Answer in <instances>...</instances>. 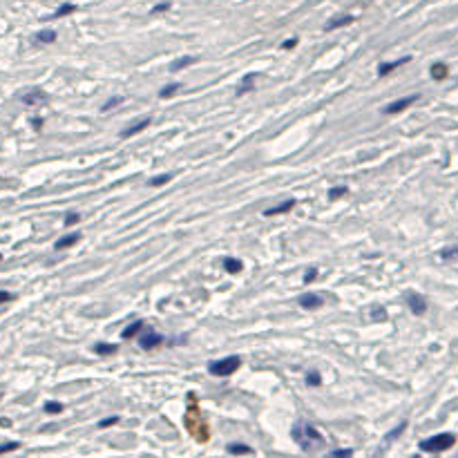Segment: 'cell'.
<instances>
[{
    "label": "cell",
    "instance_id": "cell-1",
    "mask_svg": "<svg viewBox=\"0 0 458 458\" xmlns=\"http://www.w3.org/2000/svg\"><path fill=\"white\" fill-rule=\"evenodd\" d=\"M291 436H293V440L297 442L304 452H313V449L324 445V436L317 432L311 422H306V420L295 422L293 429H291Z\"/></svg>",
    "mask_w": 458,
    "mask_h": 458
},
{
    "label": "cell",
    "instance_id": "cell-2",
    "mask_svg": "<svg viewBox=\"0 0 458 458\" xmlns=\"http://www.w3.org/2000/svg\"><path fill=\"white\" fill-rule=\"evenodd\" d=\"M456 445V436L449 432H442V434H436L432 438H425L420 440V452H427V454H440V452H447Z\"/></svg>",
    "mask_w": 458,
    "mask_h": 458
},
{
    "label": "cell",
    "instance_id": "cell-3",
    "mask_svg": "<svg viewBox=\"0 0 458 458\" xmlns=\"http://www.w3.org/2000/svg\"><path fill=\"white\" fill-rule=\"evenodd\" d=\"M239 367H242V358L239 355H228V358L215 360V362L208 364V374L217 375V378H226V375L235 374Z\"/></svg>",
    "mask_w": 458,
    "mask_h": 458
},
{
    "label": "cell",
    "instance_id": "cell-4",
    "mask_svg": "<svg viewBox=\"0 0 458 458\" xmlns=\"http://www.w3.org/2000/svg\"><path fill=\"white\" fill-rule=\"evenodd\" d=\"M21 101L29 107H38V105H45V103H47L49 94L45 90H41V87H32L29 92H25V94L21 96Z\"/></svg>",
    "mask_w": 458,
    "mask_h": 458
},
{
    "label": "cell",
    "instance_id": "cell-5",
    "mask_svg": "<svg viewBox=\"0 0 458 458\" xmlns=\"http://www.w3.org/2000/svg\"><path fill=\"white\" fill-rule=\"evenodd\" d=\"M418 99H420V94H409V96H405V99H398V101H394V103H389L387 107H382V114H398V112L407 110L409 105H414Z\"/></svg>",
    "mask_w": 458,
    "mask_h": 458
},
{
    "label": "cell",
    "instance_id": "cell-6",
    "mask_svg": "<svg viewBox=\"0 0 458 458\" xmlns=\"http://www.w3.org/2000/svg\"><path fill=\"white\" fill-rule=\"evenodd\" d=\"M164 342H166L164 335H159V333H154V331H146L139 337V347H141L143 351H152V349L161 347Z\"/></svg>",
    "mask_w": 458,
    "mask_h": 458
},
{
    "label": "cell",
    "instance_id": "cell-7",
    "mask_svg": "<svg viewBox=\"0 0 458 458\" xmlns=\"http://www.w3.org/2000/svg\"><path fill=\"white\" fill-rule=\"evenodd\" d=\"M407 304H409L414 315H425L427 313V300L420 293H407Z\"/></svg>",
    "mask_w": 458,
    "mask_h": 458
},
{
    "label": "cell",
    "instance_id": "cell-8",
    "mask_svg": "<svg viewBox=\"0 0 458 458\" xmlns=\"http://www.w3.org/2000/svg\"><path fill=\"white\" fill-rule=\"evenodd\" d=\"M297 302H300V306L306 309V311H315V309H320V306L324 304L322 295H317V293H304V295H300Z\"/></svg>",
    "mask_w": 458,
    "mask_h": 458
},
{
    "label": "cell",
    "instance_id": "cell-9",
    "mask_svg": "<svg viewBox=\"0 0 458 458\" xmlns=\"http://www.w3.org/2000/svg\"><path fill=\"white\" fill-rule=\"evenodd\" d=\"M152 123V119L150 116H143V119H139V121H134L132 125H127L125 130L121 132V139H130V137H134V134H139V132H143L147 125Z\"/></svg>",
    "mask_w": 458,
    "mask_h": 458
},
{
    "label": "cell",
    "instance_id": "cell-10",
    "mask_svg": "<svg viewBox=\"0 0 458 458\" xmlns=\"http://www.w3.org/2000/svg\"><path fill=\"white\" fill-rule=\"evenodd\" d=\"M353 21H355V16H351V14H342V16H335V18H331V21L324 25V32H333V29L347 27V25H351Z\"/></svg>",
    "mask_w": 458,
    "mask_h": 458
},
{
    "label": "cell",
    "instance_id": "cell-11",
    "mask_svg": "<svg viewBox=\"0 0 458 458\" xmlns=\"http://www.w3.org/2000/svg\"><path fill=\"white\" fill-rule=\"evenodd\" d=\"M409 61H411V56H402V58H398V61H391V63H380L378 65V76H387V74H391L394 69L407 65Z\"/></svg>",
    "mask_w": 458,
    "mask_h": 458
},
{
    "label": "cell",
    "instance_id": "cell-12",
    "mask_svg": "<svg viewBox=\"0 0 458 458\" xmlns=\"http://www.w3.org/2000/svg\"><path fill=\"white\" fill-rule=\"evenodd\" d=\"M295 206H297V201H295V199H286L284 204H279V206H273V208H266V210H264V217H275V215H284V212L293 210Z\"/></svg>",
    "mask_w": 458,
    "mask_h": 458
},
{
    "label": "cell",
    "instance_id": "cell-13",
    "mask_svg": "<svg viewBox=\"0 0 458 458\" xmlns=\"http://www.w3.org/2000/svg\"><path fill=\"white\" fill-rule=\"evenodd\" d=\"M255 79H257V72L246 74V76L242 79V83L237 85V92H235V94H237V96H244L246 92H253V90H255V85H253Z\"/></svg>",
    "mask_w": 458,
    "mask_h": 458
},
{
    "label": "cell",
    "instance_id": "cell-14",
    "mask_svg": "<svg viewBox=\"0 0 458 458\" xmlns=\"http://www.w3.org/2000/svg\"><path fill=\"white\" fill-rule=\"evenodd\" d=\"M81 239V232H72V235H65V237L56 239V244H54V250H65V248H72L74 244H79Z\"/></svg>",
    "mask_w": 458,
    "mask_h": 458
},
{
    "label": "cell",
    "instance_id": "cell-15",
    "mask_svg": "<svg viewBox=\"0 0 458 458\" xmlns=\"http://www.w3.org/2000/svg\"><path fill=\"white\" fill-rule=\"evenodd\" d=\"M146 327V322L143 320H134L132 324H127L125 329H123V333H121V337L123 340H132V337H137L139 335V331Z\"/></svg>",
    "mask_w": 458,
    "mask_h": 458
},
{
    "label": "cell",
    "instance_id": "cell-16",
    "mask_svg": "<svg viewBox=\"0 0 458 458\" xmlns=\"http://www.w3.org/2000/svg\"><path fill=\"white\" fill-rule=\"evenodd\" d=\"M195 63H197L195 56H181V58H177V61L170 65V72H181V69L190 67V65H195Z\"/></svg>",
    "mask_w": 458,
    "mask_h": 458
},
{
    "label": "cell",
    "instance_id": "cell-17",
    "mask_svg": "<svg viewBox=\"0 0 458 458\" xmlns=\"http://www.w3.org/2000/svg\"><path fill=\"white\" fill-rule=\"evenodd\" d=\"M116 351H119V344H107V342H96L94 344L96 355H114Z\"/></svg>",
    "mask_w": 458,
    "mask_h": 458
},
{
    "label": "cell",
    "instance_id": "cell-18",
    "mask_svg": "<svg viewBox=\"0 0 458 458\" xmlns=\"http://www.w3.org/2000/svg\"><path fill=\"white\" fill-rule=\"evenodd\" d=\"M56 32L54 29H42V32H38L36 36H34V41L36 42H42V45H49V42H56Z\"/></svg>",
    "mask_w": 458,
    "mask_h": 458
},
{
    "label": "cell",
    "instance_id": "cell-19",
    "mask_svg": "<svg viewBox=\"0 0 458 458\" xmlns=\"http://www.w3.org/2000/svg\"><path fill=\"white\" fill-rule=\"evenodd\" d=\"M447 74H449V69H447V65L445 63H434L432 65V79L434 81H445L447 79Z\"/></svg>",
    "mask_w": 458,
    "mask_h": 458
},
{
    "label": "cell",
    "instance_id": "cell-20",
    "mask_svg": "<svg viewBox=\"0 0 458 458\" xmlns=\"http://www.w3.org/2000/svg\"><path fill=\"white\" fill-rule=\"evenodd\" d=\"M228 454L244 456V454H253V449L248 447V445H242V442H232V445H228Z\"/></svg>",
    "mask_w": 458,
    "mask_h": 458
},
{
    "label": "cell",
    "instance_id": "cell-21",
    "mask_svg": "<svg viewBox=\"0 0 458 458\" xmlns=\"http://www.w3.org/2000/svg\"><path fill=\"white\" fill-rule=\"evenodd\" d=\"M76 11V5H72V2H65V5H61L56 11L52 14V18H63V16H69V14H74Z\"/></svg>",
    "mask_w": 458,
    "mask_h": 458
},
{
    "label": "cell",
    "instance_id": "cell-22",
    "mask_svg": "<svg viewBox=\"0 0 458 458\" xmlns=\"http://www.w3.org/2000/svg\"><path fill=\"white\" fill-rule=\"evenodd\" d=\"M242 259H235V257H228V259H224V269L228 271V273H239L242 271Z\"/></svg>",
    "mask_w": 458,
    "mask_h": 458
},
{
    "label": "cell",
    "instance_id": "cell-23",
    "mask_svg": "<svg viewBox=\"0 0 458 458\" xmlns=\"http://www.w3.org/2000/svg\"><path fill=\"white\" fill-rule=\"evenodd\" d=\"M170 181H172V174L166 172V174H159V177L150 179L147 181V186H150V188H159V186H166V184H170Z\"/></svg>",
    "mask_w": 458,
    "mask_h": 458
},
{
    "label": "cell",
    "instance_id": "cell-24",
    "mask_svg": "<svg viewBox=\"0 0 458 458\" xmlns=\"http://www.w3.org/2000/svg\"><path fill=\"white\" fill-rule=\"evenodd\" d=\"M179 90H181V83H170V85H166L164 90L159 92V96H161V99H172V96L177 94Z\"/></svg>",
    "mask_w": 458,
    "mask_h": 458
},
{
    "label": "cell",
    "instance_id": "cell-25",
    "mask_svg": "<svg viewBox=\"0 0 458 458\" xmlns=\"http://www.w3.org/2000/svg\"><path fill=\"white\" fill-rule=\"evenodd\" d=\"M324 458H353V449H349V447L333 449V452H329Z\"/></svg>",
    "mask_w": 458,
    "mask_h": 458
},
{
    "label": "cell",
    "instance_id": "cell-26",
    "mask_svg": "<svg viewBox=\"0 0 458 458\" xmlns=\"http://www.w3.org/2000/svg\"><path fill=\"white\" fill-rule=\"evenodd\" d=\"M405 429H407V422H405V420H402V422H400V425H398V427H396V429H391V432H389V434H387V436H385V442H391V440H396V438H398V436H400V434H402V432H405Z\"/></svg>",
    "mask_w": 458,
    "mask_h": 458
},
{
    "label": "cell",
    "instance_id": "cell-27",
    "mask_svg": "<svg viewBox=\"0 0 458 458\" xmlns=\"http://www.w3.org/2000/svg\"><path fill=\"white\" fill-rule=\"evenodd\" d=\"M119 103H123V96H112V99H107L103 105H101V112H110V110H114Z\"/></svg>",
    "mask_w": 458,
    "mask_h": 458
},
{
    "label": "cell",
    "instance_id": "cell-28",
    "mask_svg": "<svg viewBox=\"0 0 458 458\" xmlns=\"http://www.w3.org/2000/svg\"><path fill=\"white\" fill-rule=\"evenodd\" d=\"M306 385L309 387H320L322 385V375L317 371H309L306 374Z\"/></svg>",
    "mask_w": 458,
    "mask_h": 458
},
{
    "label": "cell",
    "instance_id": "cell-29",
    "mask_svg": "<svg viewBox=\"0 0 458 458\" xmlns=\"http://www.w3.org/2000/svg\"><path fill=\"white\" fill-rule=\"evenodd\" d=\"M349 192L347 186H337V188H331L329 190V199H340V197H344Z\"/></svg>",
    "mask_w": 458,
    "mask_h": 458
},
{
    "label": "cell",
    "instance_id": "cell-30",
    "mask_svg": "<svg viewBox=\"0 0 458 458\" xmlns=\"http://www.w3.org/2000/svg\"><path fill=\"white\" fill-rule=\"evenodd\" d=\"M371 320H375V322H382V320H387V313H385V309H382V306H374V309H371Z\"/></svg>",
    "mask_w": 458,
    "mask_h": 458
},
{
    "label": "cell",
    "instance_id": "cell-31",
    "mask_svg": "<svg viewBox=\"0 0 458 458\" xmlns=\"http://www.w3.org/2000/svg\"><path fill=\"white\" fill-rule=\"evenodd\" d=\"M63 409H65L63 402H56V400H52V402H47V405H45V411H47V414H61Z\"/></svg>",
    "mask_w": 458,
    "mask_h": 458
},
{
    "label": "cell",
    "instance_id": "cell-32",
    "mask_svg": "<svg viewBox=\"0 0 458 458\" xmlns=\"http://www.w3.org/2000/svg\"><path fill=\"white\" fill-rule=\"evenodd\" d=\"M18 447H21V442H16V440L14 442H2V445H0V456H2V454H9V452H16Z\"/></svg>",
    "mask_w": 458,
    "mask_h": 458
},
{
    "label": "cell",
    "instance_id": "cell-33",
    "mask_svg": "<svg viewBox=\"0 0 458 458\" xmlns=\"http://www.w3.org/2000/svg\"><path fill=\"white\" fill-rule=\"evenodd\" d=\"M440 257H442V259H454V257H458V246H449V248H445V250H440Z\"/></svg>",
    "mask_w": 458,
    "mask_h": 458
},
{
    "label": "cell",
    "instance_id": "cell-34",
    "mask_svg": "<svg viewBox=\"0 0 458 458\" xmlns=\"http://www.w3.org/2000/svg\"><path fill=\"white\" fill-rule=\"evenodd\" d=\"M168 9H170V2L166 0V2H159V5H154L152 9H150V14H152V16H157V14H164V11H168Z\"/></svg>",
    "mask_w": 458,
    "mask_h": 458
},
{
    "label": "cell",
    "instance_id": "cell-35",
    "mask_svg": "<svg viewBox=\"0 0 458 458\" xmlns=\"http://www.w3.org/2000/svg\"><path fill=\"white\" fill-rule=\"evenodd\" d=\"M315 277H317V266H311V269H306V273H304V284H311Z\"/></svg>",
    "mask_w": 458,
    "mask_h": 458
},
{
    "label": "cell",
    "instance_id": "cell-36",
    "mask_svg": "<svg viewBox=\"0 0 458 458\" xmlns=\"http://www.w3.org/2000/svg\"><path fill=\"white\" fill-rule=\"evenodd\" d=\"M79 221H81V215H79V212H69V215L67 217H65V226H74V224H79Z\"/></svg>",
    "mask_w": 458,
    "mask_h": 458
},
{
    "label": "cell",
    "instance_id": "cell-37",
    "mask_svg": "<svg viewBox=\"0 0 458 458\" xmlns=\"http://www.w3.org/2000/svg\"><path fill=\"white\" fill-rule=\"evenodd\" d=\"M116 422H119V416H110V418H105V420H101L99 427L101 429H105V427H112V425H116Z\"/></svg>",
    "mask_w": 458,
    "mask_h": 458
},
{
    "label": "cell",
    "instance_id": "cell-38",
    "mask_svg": "<svg viewBox=\"0 0 458 458\" xmlns=\"http://www.w3.org/2000/svg\"><path fill=\"white\" fill-rule=\"evenodd\" d=\"M14 300V295L9 293V291H0V304H7V302Z\"/></svg>",
    "mask_w": 458,
    "mask_h": 458
},
{
    "label": "cell",
    "instance_id": "cell-39",
    "mask_svg": "<svg viewBox=\"0 0 458 458\" xmlns=\"http://www.w3.org/2000/svg\"><path fill=\"white\" fill-rule=\"evenodd\" d=\"M297 42H300V41H297V38H289V41H284V42H282V49H293L295 45H297Z\"/></svg>",
    "mask_w": 458,
    "mask_h": 458
},
{
    "label": "cell",
    "instance_id": "cell-40",
    "mask_svg": "<svg viewBox=\"0 0 458 458\" xmlns=\"http://www.w3.org/2000/svg\"><path fill=\"white\" fill-rule=\"evenodd\" d=\"M34 130H42V119H34Z\"/></svg>",
    "mask_w": 458,
    "mask_h": 458
}]
</instances>
